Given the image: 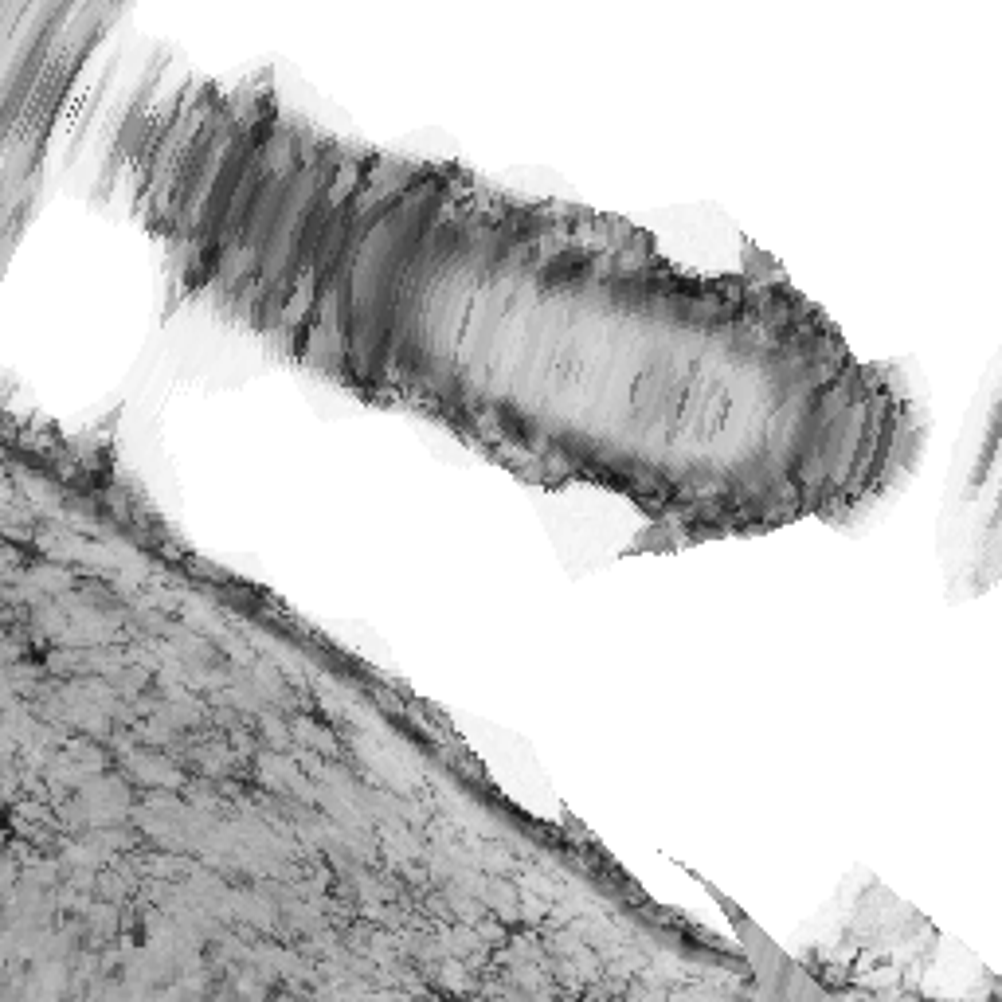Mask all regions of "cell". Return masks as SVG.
I'll return each instance as SVG.
<instances>
[{
  "instance_id": "cell-3",
  "label": "cell",
  "mask_w": 1002,
  "mask_h": 1002,
  "mask_svg": "<svg viewBox=\"0 0 1002 1002\" xmlns=\"http://www.w3.org/2000/svg\"><path fill=\"white\" fill-rule=\"evenodd\" d=\"M130 0H4V184L40 181V161L63 102L79 87L98 44L118 28Z\"/></svg>"
},
{
  "instance_id": "cell-4",
  "label": "cell",
  "mask_w": 1002,
  "mask_h": 1002,
  "mask_svg": "<svg viewBox=\"0 0 1002 1002\" xmlns=\"http://www.w3.org/2000/svg\"><path fill=\"white\" fill-rule=\"evenodd\" d=\"M948 599H979L1002 584V349L987 368L963 431L936 521Z\"/></svg>"
},
{
  "instance_id": "cell-1",
  "label": "cell",
  "mask_w": 1002,
  "mask_h": 1002,
  "mask_svg": "<svg viewBox=\"0 0 1002 1002\" xmlns=\"http://www.w3.org/2000/svg\"><path fill=\"white\" fill-rule=\"evenodd\" d=\"M94 568L8 529L0 999H760L584 822L521 811L439 709L184 548L32 415Z\"/></svg>"
},
{
  "instance_id": "cell-2",
  "label": "cell",
  "mask_w": 1002,
  "mask_h": 1002,
  "mask_svg": "<svg viewBox=\"0 0 1002 1002\" xmlns=\"http://www.w3.org/2000/svg\"><path fill=\"white\" fill-rule=\"evenodd\" d=\"M79 145L177 298L521 482L631 501V556L846 529L924 451L905 372L783 274L689 271L623 216L329 134L255 79L118 51Z\"/></svg>"
}]
</instances>
